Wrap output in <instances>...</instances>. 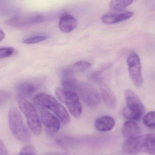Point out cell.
I'll return each instance as SVG.
<instances>
[{
    "label": "cell",
    "instance_id": "1",
    "mask_svg": "<svg viewBox=\"0 0 155 155\" xmlns=\"http://www.w3.org/2000/svg\"><path fill=\"white\" fill-rule=\"evenodd\" d=\"M33 101L37 105L52 111L64 124H68L71 122V117L67 110L53 96L40 93L35 96Z\"/></svg>",
    "mask_w": 155,
    "mask_h": 155
},
{
    "label": "cell",
    "instance_id": "2",
    "mask_svg": "<svg viewBox=\"0 0 155 155\" xmlns=\"http://www.w3.org/2000/svg\"><path fill=\"white\" fill-rule=\"evenodd\" d=\"M8 118L10 130L15 138L21 142H29L31 138L30 131L17 108L12 106L10 108Z\"/></svg>",
    "mask_w": 155,
    "mask_h": 155
},
{
    "label": "cell",
    "instance_id": "3",
    "mask_svg": "<svg viewBox=\"0 0 155 155\" xmlns=\"http://www.w3.org/2000/svg\"><path fill=\"white\" fill-rule=\"evenodd\" d=\"M18 106L25 116L29 128L35 135L41 133L42 126L40 116L35 106L25 98L17 97Z\"/></svg>",
    "mask_w": 155,
    "mask_h": 155
},
{
    "label": "cell",
    "instance_id": "4",
    "mask_svg": "<svg viewBox=\"0 0 155 155\" xmlns=\"http://www.w3.org/2000/svg\"><path fill=\"white\" fill-rule=\"evenodd\" d=\"M124 96L127 106L123 110V115L129 120H140L145 113L143 103L137 94L131 90H126Z\"/></svg>",
    "mask_w": 155,
    "mask_h": 155
},
{
    "label": "cell",
    "instance_id": "5",
    "mask_svg": "<svg viewBox=\"0 0 155 155\" xmlns=\"http://www.w3.org/2000/svg\"><path fill=\"white\" fill-rule=\"evenodd\" d=\"M77 91L83 102L88 107L95 108L100 103V95L91 84L87 83L78 84Z\"/></svg>",
    "mask_w": 155,
    "mask_h": 155
},
{
    "label": "cell",
    "instance_id": "6",
    "mask_svg": "<svg viewBox=\"0 0 155 155\" xmlns=\"http://www.w3.org/2000/svg\"><path fill=\"white\" fill-rule=\"evenodd\" d=\"M127 62L130 78L134 85L139 88L143 84L140 57L136 53L132 52L127 56Z\"/></svg>",
    "mask_w": 155,
    "mask_h": 155
},
{
    "label": "cell",
    "instance_id": "7",
    "mask_svg": "<svg viewBox=\"0 0 155 155\" xmlns=\"http://www.w3.org/2000/svg\"><path fill=\"white\" fill-rule=\"evenodd\" d=\"M44 19L43 15L38 14L17 15L6 20L5 23L12 27L21 28L41 22Z\"/></svg>",
    "mask_w": 155,
    "mask_h": 155
},
{
    "label": "cell",
    "instance_id": "8",
    "mask_svg": "<svg viewBox=\"0 0 155 155\" xmlns=\"http://www.w3.org/2000/svg\"><path fill=\"white\" fill-rule=\"evenodd\" d=\"M65 91V96L62 103L66 104L74 117L79 118L82 113V107L80 100L75 92Z\"/></svg>",
    "mask_w": 155,
    "mask_h": 155
},
{
    "label": "cell",
    "instance_id": "9",
    "mask_svg": "<svg viewBox=\"0 0 155 155\" xmlns=\"http://www.w3.org/2000/svg\"><path fill=\"white\" fill-rule=\"evenodd\" d=\"M40 116L46 131L49 133L54 134L59 131L61 127L60 121L50 112L45 108H41Z\"/></svg>",
    "mask_w": 155,
    "mask_h": 155
},
{
    "label": "cell",
    "instance_id": "10",
    "mask_svg": "<svg viewBox=\"0 0 155 155\" xmlns=\"http://www.w3.org/2000/svg\"><path fill=\"white\" fill-rule=\"evenodd\" d=\"M72 68L64 69L61 73L62 84L64 90L75 92L77 91L78 83Z\"/></svg>",
    "mask_w": 155,
    "mask_h": 155
},
{
    "label": "cell",
    "instance_id": "11",
    "mask_svg": "<svg viewBox=\"0 0 155 155\" xmlns=\"http://www.w3.org/2000/svg\"><path fill=\"white\" fill-rule=\"evenodd\" d=\"M40 84V81L38 80L22 82L17 86L18 96L24 98L30 97L38 90Z\"/></svg>",
    "mask_w": 155,
    "mask_h": 155
},
{
    "label": "cell",
    "instance_id": "12",
    "mask_svg": "<svg viewBox=\"0 0 155 155\" xmlns=\"http://www.w3.org/2000/svg\"><path fill=\"white\" fill-rule=\"evenodd\" d=\"M101 86V95L105 105L107 108L113 110L117 104L116 97L114 93L106 85L102 83Z\"/></svg>",
    "mask_w": 155,
    "mask_h": 155
},
{
    "label": "cell",
    "instance_id": "13",
    "mask_svg": "<svg viewBox=\"0 0 155 155\" xmlns=\"http://www.w3.org/2000/svg\"><path fill=\"white\" fill-rule=\"evenodd\" d=\"M77 20L70 14H64L60 19L59 27L61 32L70 33L73 31L77 27Z\"/></svg>",
    "mask_w": 155,
    "mask_h": 155
},
{
    "label": "cell",
    "instance_id": "14",
    "mask_svg": "<svg viewBox=\"0 0 155 155\" xmlns=\"http://www.w3.org/2000/svg\"><path fill=\"white\" fill-rule=\"evenodd\" d=\"M134 13L131 12H124L111 14L106 15L102 17V21L106 24H113L126 21L132 17Z\"/></svg>",
    "mask_w": 155,
    "mask_h": 155
},
{
    "label": "cell",
    "instance_id": "15",
    "mask_svg": "<svg viewBox=\"0 0 155 155\" xmlns=\"http://www.w3.org/2000/svg\"><path fill=\"white\" fill-rule=\"evenodd\" d=\"M122 132L123 136L127 139L140 136V128L137 123L132 120L127 121L124 123Z\"/></svg>",
    "mask_w": 155,
    "mask_h": 155
},
{
    "label": "cell",
    "instance_id": "16",
    "mask_svg": "<svg viewBox=\"0 0 155 155\" xmlns=\"http://www.w3.org/2000/svg\"><path fill=\"white\" fill-rule=\"evenodd\" d=\"M115 125L114 118L108 116L99 117L96 120L95 127L97 131L101 132H107L111 131Z\"/></svg>",
    "mask_w": 155,
    "mask_h": 155
},
{
    "label": "cell",
    "instance_id": "17",
    "mask_svg": "<svg viewBox=\"0 0 155 155\" xmlns=\"http://www.w3.org/2000/svg\"><path fill=\"white\" fill-rule=\"evenodd\" d=\"M132 0H113L109 3V7L113 10L120 11L130 5L133 2Z\"/></svg>",
    "mask_w": 155,
    "mask_h": 155
},
{
    "label": "cell",
    "instance_id": "18",
    "mask_svg": "<svg viewBox=\"0 0 155 155\" xmlns=\"http://www.w3.org/2000/svg\"><path fill=\"white\" fill-rule=\"evenodd\" d=\"M143 122L144 124L149 128L155 127V111H151L147 114L144 117Z\"/></svg>",
    "mask_w": 155,
    "mask_h": 155
},
{
    "label": "cell",
    "instance_id": "19",
    "mask_svg": "<svg viewBox=\"0 0 155 155\" xmlns=\"http://www.w3.org/2000/svg\"><path fill=\"white\" fill-rule=\"evenodd\" d=\"M47 36L44 35H36L24 39L22 41L23 43L26 44H33L43 42L47 39Z\"/></svg>",
    "mask_w": 155,
    "mask_h": 155
},
{
    "label": "cell",
    "instance_id": "20",
    "mask_svg": "<svg viewBox=\"0 0 155 155\" xmlns=\"http://www.w3.org/2000/svg\"><path fill=\"white\" fill-rule=\"evenodd\" d=\"M91 66L90 63L86 61H80L77 62L73 65L72 69L74 70L82 72L89 69Z\"/></svg>",
    "mask_w": 155,
    "mask_h": 155
},
{
    "label": "cell",
    "instance_id": "21",
    "mask_svg": "<svg viewBox=\"0 0 155 155\" xmlns=\"http://www.w3.org/2000/svg\"><path fill=\"white\" fill-rule=\"evenodd\" d=\"M19 155H37V153L33 146L31 145H28L21 150Z\"/></svg>",
    "mask_w": 155,
    "mask_h": 155
},
{
    "label": "cell",
    "instance_id": "22",
    "mask_svg": "<svg viewBox=\"0 0 155 155\" xmlns=\"http://www.w3.org/2000/svg\"><path fill=\"white\" fill-rule=\"evenodd\" d=\"M14 50L12 47L0 48V59L10 57L13 54Z\"/></svg>",
    "mask_w": 155,
    "mask_h": 155
},
{
    "label": "cell",
    "instance_id": "23",
    "mask_svg": "<svg viewBox=\"0 0 155 155\" xmlns=\"http://www.w3.org/2000/svg\"><path fill=\"white\" fill-rule=\"evenodd\" d=\"M11 96V94L6 91H0V106L4 103Z\"/></svg>",
    "mask_w": 155,
    "mask_h": 155
},
{
    "label": "cell",
    "instance_id": "24",
    "mask_svg": "<svg viewBox=\"0 0 155 155\" xmlns=\"http://www.w3.org/2000/svg\"><path fill=\"white\" fill-rule=\"evenodd\" d=\"M92 78L96 83H100V84L102 83V77L99 72H96L93 74L92 76Z\"/></svg>",
    "mask_w": 155,
    "mask_h": 155
},
{
    "label": "cell",
    "instance_id": "25",
    "mask_svg": "<svg viewBox=\"0 0 155 155\" xmlns=\"http://www.w3.org/2000/svg\"><path fill=\"white\" fill-rule=\"evenodd\" d=\"M0 155H9L4 144L0 139Z\"/></svg>",
    "mask_w": 155,
    "mask_h": 155
},
{
    "label": "cell",
    "instance_id": "26",
    "mask_svg": "<svg viewBox=\"0 0 155 155\" xmlns=\"http://www.w3.org/2000/svg\"><path fill=\"white\" fill-rule=\"evenodd\" d=\"M6 4V1H0V9H2L4 7H5Z\"/></svg>",
    "mask_w": 155,
    "mask_h": 155
},
{
    "label": "cell",
    "instance_id": "27",
    "mask_svg": "<svg viewBox=\"0 0 155 155\" xmlns=\"http://www.w3.org/2000/svg\"><path fill=\"white\" fill-rule=\"evenodd\" d=\"M5 37L4 32L0 29V41H2Z\"/></svg>",
    "mask_w": 155,
    "mask_h": 155
},
{
    "label": "cell",
    "instance_id": "28",
    "mask_svg": "<svg viewBox=\"0 0 155 155\" xmlns=\"http://www.w3.org/2000/svg\"><path fill=\"white\" fill-rule=\"evenodd\" d=\"M44 155H64L59 153H50Z\"/></svg>",
    "mask_w": 155,
    "mask_h": 155
}]
</instances>
